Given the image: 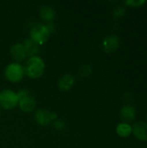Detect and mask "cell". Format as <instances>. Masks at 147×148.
<instances>
[{"label":"cell","instance_id":"6da1fadb","mask_svg":"<svg viewBox=\"0 0 147 148\" xmlns=\"http://www.w3.org/2000/svg\"><path fill=\"white\" fill-rule=\"evenodd\" d=\"M46 65L42 58L38 56L29 57L23 66L24 74L31 79L41 78L45 72Z\"/></svg>","mask_w":147,"mask_h":148},{"label":"cell","instance_id":"7a4b0ae2","mask_svg":"<svg viewBox=\"0 0 147 148\" xmlns=\"http://www.w3.org/2000/svg\"><path fill=\"white\" fill-rule=\"evenodd\" d=\"M50 35L51 33L46 24L37 23L31 28L29 32V38L40 46L43 45L48 42L50 37Z\"/></svg>","mask_w":147,"mask_h":148},{"label":"cell","instance_id":"3957f363","mask_svg":"<svg viewBox=\"0 0 147 148\" xmlns=\"http://www.w3.org/2000/svg\"><path fill=\"white\" fill-rule=\"evenodd\" d=\"M18 96V107L23 113H31L36 109V101L27 89H22L16 93Z\"/></svg>","mask_w":147,"mask_h":148},{"label":"cell","instance_id":"277c9868","mask_svg":"<svg viewBox=\"0 0 147 148\" xmlns=\"http://www.w3.org/2000/svg\"><path fill=\"white\" fill-rule=\"evenodd\" d=\"M23 66L17 62H12L9 64L4 70V76L6 80L10 82L16 83L23 80L24 76Z\"/></svg>","mask_w":147,"mask_h":148},{"label":"cell","instance_id":"5b68a950","mask_svg":"<svg viewBox=\"0 0 147 148\" xmlns=\"http://www.w3.org/2000/svg\"><path fill=\"white\" fill-rule=\"evenodd\" d=\"M18 106L17 94L10 89H4L0 92V107L5 110L14 109Z\"/></svg>","mask_w":147,"mask_h":148},{"label":"cell","instance_id":"8992f818","mask_svg":"<svg viewBox=\"0 0 147 148\" xmlns=\"http://www.w3.org/2000/svg\"><path fill=\"white\" fill-rule=\"evenodd\" d=\"M57 117H58L57 114L54 112H50L49 110H47L44 108L36 110L35 114L36 121L42 127H47L49 124L53 123L56 119H58Z\"/></svg>","mask_w":147,"mask_h":148},{"label":"cell","instance_id":"52a82bcc","mask_svg":"<svg viewBox=\"0 0 147 148\" xmlns=\"http://www.w3.org/2000/svg\"><path fill=\"white\" fill-rule=\"evenodd\" d=\"M120 43V37L115 34H111L105 37L102 42V49L106 53H113L119 48Z\"/></svg>","mask_w":147,"mask_h":148},{"label":"cell","instance_id":"ba28073f","mask_svg":"<svg viewBox=\"0 0 147 148\" xmlns=\"http://www.w3.org/2000/svg\"><path fill=\"white\" fill-rule=\"evenodd\" d=\"M75 83V77L72 74H65L63 75L58 81V88L62 92L69 91Z\"/></svg>","mask_w":147,"mask_h":148},{"label":"cell","instance_id":"9c48e42d","mask_svg":"<svg viewBox=\"0 0 147 148\" xmlns=\"http://www.w3.org/2000/svg\"><path fill=\"white\" fill-rule=\"evenodd\" d=\"M10 55L13 60H15L17 63L23 62L27 57V54L23 43H16L12 45L10 48Z\"/></svg>","mask_w":147,"mask_h":148},{"label":"cell","instance_id":"30bf717a","mask_svg":"<svg viewBox=\"0 0 147 148\" xmlns=\"http://www.w3.org/2000/svg\"><path fill=\"white\" fill-rule=\"evenodd\" d=\"M132 133L135 135L139 140L146 141L147 140V123L144 121L136 122L132 127Z\"/></svg>","mask_w":147,"mask_h":148},{"label":"cell","instance_id":"8fae6325","mask_svg":"<svg viewBox=\"0 0 147 148\" xmlns=\"http://www.w3.org/2000/svg\"><path fill=\"white\" fill-rule=\"evenodd\" d=\"M39 14H40V17L43 21L48 22V23L52 22L55 19V16H56L55 10L52 7H50L49 5L41 6L40 10H39Z\"/></svg>","mask_w":147,"mask_h":148},{"label":"cell","instance_id":"7c38bea8","mask_svg":"<svg viewBox=\"0 0 147 148\" xmlns=\"http://www.w3.org/2000/svg\"><path fill=\"white\" fill-rule=\"evenodd\" d=\"M120 117L126 122L133 121L136 117V110L131 105L124 106L120 110Z\"/></svg>","mask_w":147,"mask_h":148},{"label":"cell","instance_id":"4fadbf2b","mask_svg":"<svg viewBox=\"0 0 147 148\" xmlns=\"http://www.w3.org/2000/svg\"><path fill=\"white\" fill-rule=\"evenodd\" d=\"M23 45L25 49L27 56H29V57L36 56L39 52V45H37L36 42H34L30 38L25 39Z\"/></svg>","mask_w":147,"mask_h":148},{"label":"cell","instance_id":"5bb4252c","mask_svg":"<svg viewBox=\"0 0 147 148\" xmlns=\"http://www.w3.org/2000/svg\"><path fill=\"white\" fill-rule=\"evenodd\" d=\"M116 133L120 137H127L132 134V127L126 122L120 123L116 127Z\"/></svg>","mask_w":147,"mask_h":148},{"label":"cell","instance_id":"9a60e30c","mask_svg":"<svg viewBox=\"0 0 147 148\" xmlns=\"http://www.w3.org/2000/svg\"><path fill=\"white\" fill-rule=\"evenodd\" d=\"M92 72H93L92 67L90 65H88V64H85V65H82L79 69L78 74L82 78H88V77H89L91 75Z\"/></svg>","mask_w":147,"mask_h":148},{"label":"cell","instance_id":"2e32d148","mask_svg":"<svg viewBox=\"0 0 147 148\" xmlns=\"http://www.w3.org/2000/svg\"><path fill=\"white\" fill-rule=\"evenodd\" d=\"M125 13H126V9H125V7L122 6V5H118V6H116V7L114 8V10H113V16L116 17V18H120V17H122V16L125 15Z\"/></svg>","mask_w":147,"mask_h":148},{"label":"cell","instance_id":"e0dca14e","mask_svg":"<svg viewBox=\"0 0 147 148\" xmlns=\"http://www.w3.org/2000/svg\"><path fill=\"white\" fill-rule=\"evenodd\" d=\"M53 126H54L55 129H56L57 131H63L66 128L65 121H62V120H59V119H56L53 122Z\"/></svg>","mask_w":147,"mask_h":148},{"label":"cell","instance_id":"ac0fdd59","mask_svg":"<svg viewBox=\"0 0 147 148\" xmlns=\"http://www.w3.org/2000/svg\"><path fill=\"white\" fill-rule=\"evenodd\" d=\"M146 3L145 0H127L125 2L126 4L130 5L132 7H139L142 4H144Z\"/></svg>","mask_w":147,"mask_h":148},{"label":"cell","instance_id":"d6986e66","mask_svg":"<svg viewBox=\"0 0 147 148\" xmlns=\"http://www.w3.org/2000/svg\"><path fill=\"white\" fill-rule=\"evenodd\" d=\"M0 115H1V110H0Z\"/></svg>","mask_w":147,"mask_h":148},{"label":"cell","instance_id":"ffe728a7","mask_svg":"<svg viewBox=\"0 0 147 148\" xmlns=\"http://www.w3.org/2000/svg\"><path fill=\"white\" fill-rule=\"evenodd\" d=\"M146 118H147V114H146Z\"/></svg>","mask_w":147,"mask_h":148}]
</instances>
